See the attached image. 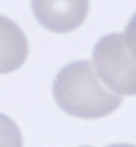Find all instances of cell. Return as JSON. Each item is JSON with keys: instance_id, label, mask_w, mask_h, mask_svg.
I'll return each instance as SVG.
<instances>
[{"instance_id": "obj_3", "label": "cell", "mask_w": 136, "mask_h": 147, "mask_svg": "<svg viewBox=\"0 0 136 147\" xmlns=\"http://www.w3.org/2000/svg\"><path fill=\"white\" fill-rule=\"evenodd\" d=\"M31 7L40 26L56 34H67L84 23L90 0H31Z\"/></svg>"}, {"instance_id": "obj_5", "label": "cell", "mask_w": 136, "mask_h": 147, "mask_svg": "<svg viewBox=\"0 0 136 147\" xmlns=\"http://www.w3.org/2000/svg\"><path fill=\"white\" fill-rule=\"evenodd\" d=\"M0 147H23V136L19 126L0 112Z\"/></svg>"}, {"instance_id": "obj_1", "label": "cell", "mask_w": 136, "mask_h": 147, "mask_svg": "<svg viewBox=\"0 0 136 147\" xmlns=\"http://www.w3.org/2000/svg\"><path fill=\"white\" fill-rule=\"evenodd\" d=\"M58 106L68 115L83 119H99L112 114L123 102L121 95L108 91L88 60H76L58 72L52 84Z\"/></svg>"}, {"instance_id": "obj_7", "label": "cell", "mask_w": 136, "mask_h": 147, "mask_svg": "<svg viewBox=\"0 0 136 147\" xmlns=\"http://www.w3.org/2000/svg\"><path fill=\"white\" fill-rule=\"evenodd\" d=\"M82 147H91V146H82ZM105 147H136L135 144H128V143H115V144H109Z\"/></svg>"}, {"instance_id": "obj_4", "label": "cell", "mask_w": 136, "mask_h": 147, "mask_svg": "<svg viewBox=\"0 0 136 147\" xmlns=\"http://www.w3.org/2000/svg\"><path fill=\"white\" fill-rule=\"evenodd\" d=\"M28 42L23 30L4 15H0V74L13 72L27 60Z\"/></svg>"}, {"instance_id": "obj_2", "label": "cell", "mask_w": 136, "mask_h": 147, "mask_svg": "<svg viewBox=\"0 0 136 147\" xmlns=\"http://www.w3.org/2000/svg\"><path fill=\"white\" fill-rule=\"evenodd\" d=\"M92 59L97 76L113 94L136 95V59L125 44L124 35L108 34L97 40Z\"/></svg>"}, {"instance_id": "obj_6", "label": "cell", "mask_w": 136, "mask_h": 147, "mask_svg": "<svg viewBox=\"0 0 136 147\" xmlns=\"http://www.w3.org/2000/svg\"><path fill=\"white\" fill-rule=\"evenodd\" d=\"M124 39L131 55L136 59V13L131 18V20L128 22L127 27H125Z\"/></svg>"}]
</instances>
